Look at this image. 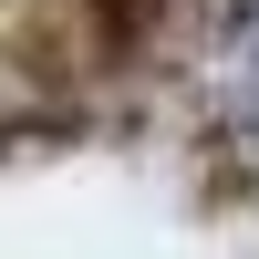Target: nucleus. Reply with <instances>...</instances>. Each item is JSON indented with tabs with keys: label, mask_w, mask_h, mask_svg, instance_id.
Here are the masks:
<instances>
[{
	"label": "nucleus",
	"mask_w": 259,
	"mask_h": 259,
	"mask_svg": "<svg viewBox=\"0 0 259 259\" xmlns=\"http://www.w3.org/2000/svg\"><path fill=\"white\" fill-rule=\"evenodd\" d=\"M218 124H239V135H259V0H239V21H228L218 41Z\"/></svg>",
	"instance_id": "f257e3e1"
}]
</instances>
